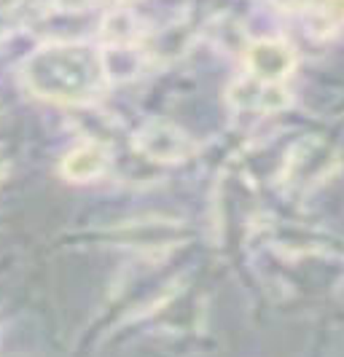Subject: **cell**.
Segmentation results:
<instances>
[{"label":"cell","instance_id":"cell-4","mask_svg":"<svg viewBox=\"0 0 344 357\" xmlns=\"http://www.w3.org/2000/svg\"><path fill=\"white\" fill-rule=\"evenodd\" d=\"M135 148L151 161L178 164L194 156L197 143L178 126L167 124V121H151L135 135Z\"/></svg>","mask_w":344,"mask_h":357},{"label":"cell","instance_id":"cell-9","mask_svg":"<svg viewBox=\"0 0 344 357\" xmlns=\"http://www.w3.org/2000/svg\"><path fill=\"white\" fill-rule=\"evenodd\" d=\"M22 3H24V0H0V11H14Z\"/></svg>","mask_w":344,"mask_h":357},{"label":"cell","instance_id":"cell-10","mask_svg":"<svg viewBox=\"0 0 344 357\" xmlns=\"http://www.w3.org/2000/svg\"><path fill=\"white\" fill-rule=\"evenodd\" d=\"M6 172H8V164H6V159L0 156V180L6 178Z\"/></svg>","mask_w":344,"mask_h":357},{"label":"cell","instance_id":"cell-7","mask_svg":"<svg viewBox=\"0 0 344 357\" xmlns=\"http://www.w3.org/2000/svg\"><path fill=\"white\" fill-rule=\"evenodd\" d=\"M178 226L175 223H132L124 229L127 242L137 245V248H162V245H172L178 242Z\"/></svg>","mask_w":344,"mask_h":357},{"label":"cell","instance_id":"cell-8","mask_svg":"<svg viewBox=\"0 0 344 357\" xmlns=\"http://www.w3.org/2000/svg\"><path fill=\"white\" fill-rule=\"evenodd\" d=\"M59 8H68V11H84L94 3H129V0H57Z\"/></svg>","mask_w":344,"mask_h":357},{"label":"cell","instance_id":"cell-6","mask_svg":"<svg viewBox=\"0 0 344 357\" xmlns=\"http://www.w3.org/2000/svg\"><path fill=\"white\" fill-rule=\"evenodd\" d=\"M110 153L103 143H84L73 148L70 153L62 159L59 172L73 183H87V180L100 178L108 169Z\"/></svg>","mask_w":344,"mask_h":357},{"label":"cell","instance_id":"cell-1","mask_svg":"<svg viewBox=\"0 0 344 357\" xmlns=\"http://www.w3.org/2000/svg\"><path fill=\"white\" fill-rule=\"evenodd\" d=\"M108 62L89 43H49L27 56L22 78L30 94L54 105H87L108 84Z\"/></svg>","mask_w":344,"mask_h":357},{"label":"cell","instance_id":"cell-2","mask_svg":"<svg viewBox=\"0 0 344 357\" xmlns=\"http://www.w3.org/2000/svg\"><path fill=\"white\" fill-rule=\"evenodd\" d=\"M342 169V153L323 137H301L283 161L280 180L296 194H309L326 185Z\"/></svg>","mask_w":344,"mask_h":357},{"label":"cell","instance_id":"cell-5","mask_svg":"<svg viewBox=\"0 0 344 357\" xmlns=\"http://www.w3.org/2000/svg\"><path fill=\"white\" fill-rule=\"evenodd\" d=\"M229 102L239 110H258V113H277L290 105V91L283 84H261L255 78L237 81L229 89Z\"/></svg>","mask_w":344,"mask_h":357},{"label":"cell","instance_id":"cell-3","mask_svg":"<svg viewBox=\"0 0 344 357\" xmlns=\"http://www.w3.org/2000/svg\"><path fill=\"white\" fill-rule=\"evenodd\" d=\"M245 68L261 84H283L296 70V52L283 38H258L245 49Z\"/></svg>","mask_w":344,"mask_h":357}]
</instances>
